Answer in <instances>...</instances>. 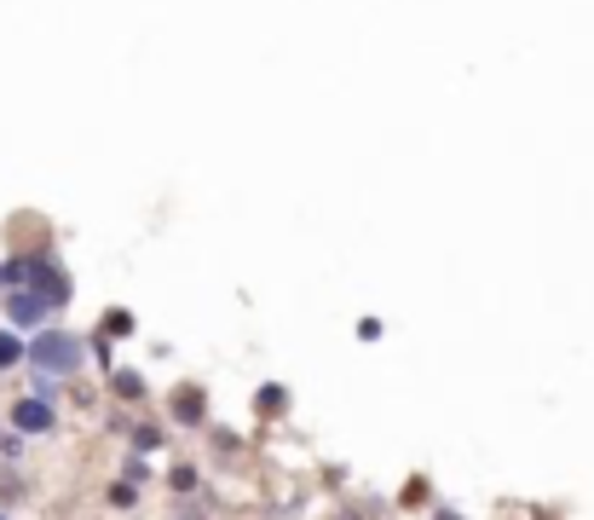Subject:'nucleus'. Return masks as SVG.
I'll return each mask as SVG.
<instances>
[{
  "label": "nucleus",
  "instance_id": "nucleus-3",
  "mask_svg": "<svg viewBox=\"0 0 594 520\" xmlns=\"http://www.w3.org/2000/svg\"><path fill=\"white\" fill-rule=\"evenodd\" d=\"M7 307H12V324H40V318H47V307H52V302H40L35 289H29V295L17 289V295H12Z\"/></svg>",
  "mask_w": 594,
  "mask_h": 520
},
{
  "label": "nucleus",
  "instance_id": "nucleus-2",
  "mask_svg": "<svg viewBox=\"0 0 594 520\" xmlns=\"http://www.w3.org/2000/svg\"><path fill=\"white\" fill-rule=\"evenodd\" d=\"M12 423L17 428H24V434H52V423H58V416H52V405H47V399H17V405H12Z\"/></svg>",
  "mask_w": 594,
  "mask_h": 520
},
{
  "label": "nucleus",
  "instance_id": "nucleus-4",
  "mask_svg": "<svg viewBox=\"0 0 594 520\" xmlns=\"http://www.w3.org/2000/svg\"><path fill=\"white\" fill-rule=\"evenodd\" d=\"M174 423H186V428L202 423V393H197V388H179V393H174Z\"/></svg>",
  "mask_w": 594,
  "mask_h": 520
},
{
  "label": "nucleus",
  "instance_id": "nucleus-1",
  "mask_svg": "<svg viewBox=\"0 0 594 520\" xmlns=\"http://www.w3.org/2000/svg\"><path fill=\"white\" fill-rule=\"evenodd\" d=\"M29 358H35V365L40 370H75V342H70V335H40V342L29 347Z\"/></svg>",
  "mask_w": 594,
  "mask_h": 520
},
{
  "label": "nucleus",
  "instance_id": "nucleus-7",
  "mask_svg": "<svg viewBox=\"0 0 594 520\" xmlns=\"http://www.w3.org/2000/svg\"><path fill=\"white\" fill-rule=\"evenodd\" d=\"M0 520H7V515H0Z\"/></svg>",
  "mask_w": 594,
  "mask_h": 520
},
{
  "label": "nucleus",
  "instance_id": "nucleus-6",
  "mask_svg": "<svg viewBox=\"0 0 594 520\" xmlns=\"http://www.w3.org/2000/svg\"><path fill=\"white\" fill-rule=\"evenodd\" d=\"M110 504H116V509H133V504H139V492H133V486H121V480H116V486H110Z\"/></svg>",
  "mask_w": 594,
  "mask_h": 520
},
{
  "label": "nucleus",
  "instance_id": "nucleus-5",
  "mask_svg": "<svg viewBox=\"0 0 594 520\" xmlns=\"http://www.w3.org/2000/svg\"><path fill=\"white\" fill-rule=\"evenodd\" d=\"M17 358H24V347H17V335H7V330H0V370H12Z\"/></svg>",
  "mask_w": 594,
  "mask_h": 520
}]
</instances>
